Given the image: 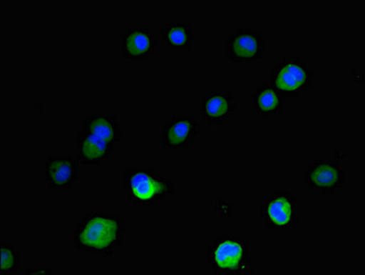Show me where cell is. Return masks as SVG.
<instances>
[{"label":"cell","instance_id":"1","mask_svg":"<svg viewBox=\"0 0 365 275\" xmlns=\"http://www.w3.org/2000/svg\"><path fill=\"white\" fill-rule=\"evenodd\" d=\"M127 222L101 210L83 214L73 229V246L81 254L112 261L124 244Z\"/></svg>","mask_w":365,"mask_h":275},{"label":"cell","instance_id":"2","mask_svg":"<svg viewBox=\"0 0 365 275\" xmlns=\"http://www.w3.org/2000/svg\"><path fill=\"white\" fill-rule=\"evenodd\" d=\"M250 241L244 236L224 233L205 249V257L210 269L218 274H253V259Z\"/></svg>","mask_w":365,"mask_h":275},{"label":"cell","instance_id":"3","mask_svg":"<svg viewBox=\"0 0 365 275\" xmlns=\"http://www.w3.org/2000/svg\"><path fill=\"white\" fill-rule=\"evenodd\" d=\"M122 186L128 201L140 208H150L176 193V187L169 177L148 168L123 169Z\"/></svg>","mask_w":365,"mask_h":275},{"label":"cell","instance_id":"4","mask_svg":"<svg viewBox=\"0 0 365 275\" xmlns=\"http://www.w3.org/2000/svg\"><path fill=\"white\" fill-rule=\"evenodd\" d=\"M317 72L314 68L299 58H284L274 64L267 82L285 99H298L314 86Z\"/></svg>","mask_w":365,"mask_h":275},{"label":"cell","instance_id":"5","mask_svg":"<svg viewBox=\"0 0 365 275\" xmlns=\"http://www.w3.org/2000/svg\"><path fill=\"white\" fill-rule=\"evenodd\" d=\"M299 200L295 192L276 190L260 204V216L268 231H292L299 226L297 208Z\"/></svg>","mask_w":365,"mask_h":275},{"label":"cell","instance_id":"6","mask_svg":"<svg viewBox=\"0 0 365 275\" xmlns=\"http://www.w3.org/2000/svg\"><path fill=\"white\" fill-rule=\"evenodd\" d=\"M303 176L308 189L322 196H334L346 187V170L337 161L313 160Z\"/></svg>","mask_w":365,"mask_h":275},{"label":"cell","instance_id":"7","mask_svg":"<svg viewBox=\"0 0 365 275\" xmlns=\"http://www.w3.org/2000/svg\"><path fill=\"white\" fill-rule=\"evenodd\" d=\"M267 41L259 31L239 28L226 38V56L234 64L253 61L263 58L266 54Z\"/></svg>","mask_w":365,"mask_h":275},{"label":"cell","instance_id":"8","mask_svg":"<svg viewBox=\"0 0 365 275\" xmlns=\"http://www.w3.org/2000/svg\"><path fill=\"white\" fill-rule=\"evenodd\" d=\"M41 169L51 190L67 191L79 179L81 164L71 155L49 154L41 161Z\"/></svg>","mask_w":365,"mask_h":275},{"label":"cell","instance_id":"9","mask_svg":"<svg viewBox=\"0 0 365 275\" xmlns=\"http://www.w3.org/2000/svg\"><path fill=\"white\" fill-rule=\"evenodd\" d=\"M200 129L192 115L170 116L161 128V145L170 149L190 148L198 140Z\"/></svg>","mask_w":365,"mask_h":275},{"label":"cell","instance_id":"10","mask_svg":"<svg viewBox=\"0 0 365 275\" xmlns=\"http://www.w3.org/2000/svg\"><path fill=\"white\" fill-rule=\"evenodd\" d=\"M157 47V38L150 29L128 28L121 34L120 51L125 59L147 60Z\"/></svg>","mask_w":365,"mask_h":275},{"label":"cell","instance_id":"11","mask_svg":"<svg viewBox=\"0 0 365 275\" xmlns=\"http://www.w3.org/2000/svg\"><path fill=\"white\" fill-rule=\"evenodd\" d=\"M237 110L234 94L231 91H210L202 96L199 111L206 124L219 127L230 119Z\"/></svg>","mask_w":365,"mask_h":275},{"label":"cell","instance_id":"12","mask_svg":"<svg viewBox=\"0 0 365 275\" xmlns=\"http://www.w3.org/2000/svg\"><path fill=\"white\" fill-rule=\"evenodd\" d=\"M116 147L89 132L80 131L76 136V158L86 166H98L110 160Z\"/></svg>","mask_w":365,"mask_h":275},{"label":"cell","instance_id":"13","mask_svg":"<svg viewBox=\"0 0 365 275\" xmlns=\"http://www.w3.org/2000/svg\"><path fill=\"white\" fill-rule=\"evenodd\" d=\"M81 131L89 132L116 148L124 144V131L115 116L86 115L83 116Z\"/></svg>","mask_w":365,"mask_h":275},{"label":"cell","instance_id":"14","mask_svg":"<svg viewBox=\"0 0 365 275\" xmlns=\"http://www.w3.org/2000/svg\"><path fill=\"white\" fill-rule=\"evenodd\" d=\"M251 100L255 114L262 119L276 118L285 109L286 99L267 81L255 89Z\"/></svg>","mask_w":365,"mask_h":275},{"label":"cell","instance_id":"15","mask_svg":"<svg viewBox=\"0 0 365 275\" xmlns=\"http://www.w3.org/2000/svg\"><path fill=\"white\" fill-rule=\"evenodd\" d=\"M195 38L192 26L187 21H171L161 29V41L169 51H190Z\"/></svg>","mask_w":365,"mask_h":275},{"label":"cell","instance_id":"16","mask_svg":"<svg viewBox=\"0 0 365 275\" xmlns=\"http://www.w3.org/2000/svg\"><path fill=\"white\" fill-rule=\"evenodd\" d=\"M0 255V275H12L21 270V251L15 245L2 239Z\"/></svg>","mask_w":365,"mask_h":275},{"label":"cell","instance_id":"17","mask_svg":"<svg viewBox=\"0 0 365 275\" xmlns=\"http://www.w3.org/2000/svg\"><path fill=\"white\" fill-rule=\"evenodd\" d=\"M215 210L222 219H229L232 216V206L229 205L225 199H217L215 202Z\"/></svg>","mask_w":365,"mask_h":275},{"label":"cell","instance_id":"18","mask_svg":"<svg viewBox=\"0 0 365 275\" xmlns=\"http://www.w3.org/2000/svg\"><path fill=\"white\" fill-rule=\"evenodd\" d=\"M25 274H53V271L48 265H38V266H28L24 268Z\"/></svg>","mask_w":365,"mask_h":275}]
</instances>
